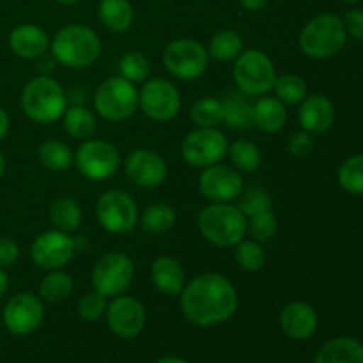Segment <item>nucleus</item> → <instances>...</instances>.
Listing matches in <instances>:
<instances>
[{"mask_svg":"<svg viewBox=\"0 0 363 363\" xmlns=\"http://www.w3.org/2000/svg\"><path fill=\"white\" fill-rule=\"evenodd\" d=\"M236 287L220 273H202L181 291V311L195 326H215L236 314Z\"/></svg>","mask_w":363,"mask_h":363,"instance_id":"1","label":"nucleus"},{"mask_svg":"<svg viewBox=\"0 0 363 363\" xmlns=\"http://www.w3.org/2000/svg\"><path fill=\"white\" fill-rule=\"evenodd\" d=\"M53 59L69 69H85L98 60L101 53L99 35L85 25H66L50 43Z\"/></svg>","mask_w":363,"mask_h":363,"instance_id":"2","label":"nucleus"},{"mask_svg":"<svg viewBox=\"0 0 363 363\" xmlns=\"http://www.w3.org/2000/svg\"><path fill=\"white\" fill-rule=\"evenodd\" d=\"M20 103L28 119L38 124H50L66 112L67 94L59 82L41 74L25 84Z\"/></svg>","mask_w":363,"mask_h":363,"instance_id":"3","label":"nucleus"},{"mask_svg":"<svg viewBox=\"0 0 363 363\" xmlns=\"http://www.w3.org/2000/svg\"><path fill=\"white\" fill-rule=\"evenodd\" d=\"M199 230L216 247H236L247 234V216L227 202H215L199 215Z\"/></svg>","mask_w":363,"mask_h":363,"instance_id":"4","label":"nucleus"},{"mask_svg":"<svg viewBox=\"0 0 363 363\" xmlns=\"http://www.w3.org/2000/svg\"><path fill=\"white\" fill-rule=\"evenodd\" d=\"M347 32L337 14H319L300 32V48L311 59H330L346 46Z\"/></svg>","mask_w":363,"mask_h":363,"instance_id":"5","label":"nucleus"},{"mask_svg":"<svg viewBox=\"0 0 363 363\" xmlns=\"http://www.w3.org/2000/svg\"><path fill=\"white\" fill-rule=\"evenodd\" d=\"M233 78L238 89L247 96H264L273 89L277 71L272 59L261 50L241 52L233 67Z\"/></svg>","mask_w":363,"mask_h":363,"instance_id":"6","label":"nucleus"},{"mask_svg":"<svg viewBox=\"0 0 363 363\" xmlns=\"http://www.w3.org/2000/svg\"><path fill=\"white\" fill-rule=\"evenodd\" d=\"M94 108L103 119L119 123L133 116L138 108V91L123 77L103 82L94 96Z\"/></svg>","mask_w":363,"mask_h":363,"instance_id":"7","label":"nucleus"},{"mask_svg":"<svg viewBox=\"0 0 363 363\" xmlns=\"http://www.w3.org/2000/svg\"><path fill=\"white\" fill-rule=\"evenodd\" d=\"M163 66L179 80H195L208 69L209 53L195 39H176L163 50Z\"/></svg>","mask_w":363,"mask_h":363,"instance_id":"8","label":"nucleus"},{"mask_svg":"<svg viewBox=\"0 0 363 363\" xmlns=\"http://www.w3.org/2000/svg\"><path fill=\"white\" fill-rule=\"evenodd\" d=\"M96 216L106 233L128 234L138 223L137 202L126 191L108 190L96 202Z\"/></svg>","mask_w":363,"mask_h":363,"instance_id":"9","label":"nucleus"},{"mask_svg":"<svg viewBox=\"0 0 363 363\" xmlns=\"http://www.w3.org/2000/svg\"><path fill=\"white\" fill-rule=\"evenodd\" d=\"M227 151H229V142L225 135L216 128H197L184 138L181 145L183 160L195 169L216 165L225 158Z\"/></svg>","mask_w":363,"mask_h":363,"instance_id":"10","label":"nucleus"},{"mask_svg":"<svg viewBox=\"0 0 363 363\" xmlns=\"http://www.w3.org/2000/svg\"><path fill=\"white\" fill-rule=\"evenodd\" d=\"M74 165L78 172L87 179H108L119 170L121 155L116 145L110 142L87 138L74 152Z\"/></svg>","mask_w":363,"mask_h":363,"instance_id":"11","label":"nucleus"},{"mask_svg":"<svg viewBox=\"0 0 363 363\" xmlns=\"http://www.w3.org/2000/svg\"><path fill=\"white\" fill-rule=\"evenodd\" d=\"M138 106L149 119L167 123L179 113L181 94L176 85L165 78H147L138 92Z\"/></svg>","mask_w":363,"mask_h":363,"instance_id":"12","label":"nucleus"},{"mask_svg":"<svg viewBox=\"0 0 363 363\" xmlns=\"http://www.w3.org/2000/svg\"><path fill=\"white\" fill-rule=\"evenodd\" d=\"M133 262L121 252L105 254L92 269V286L94 291L106 298L121 296L133 280Z\"/></svg>","mask_w":363,"mask_h":363,"instance_id":"13","label":"nucleus"},{"mask_svg":"<svg viewBox=\"0 0 363 363\" xmlns=\"http://www.w3.org/2000/svg\"><path fill=\"white\" fill-rule=\"evenodd\" d=\"M77 241L62 230H48L32 241L30 257L35 266L43 269H60L73 259Z\"/></svg>","mask_w":363,"mask_h":363,"instance_id":"14","label":"nucleus"},{"mask_svg":"<svg viewBox=\"0 0 363 363\" xmlns=\"http://www.w3.org/2000/svg\"><path fill=\"white\" fill-rule=\"evenodd\" d=\"M45 308L41 300L32 293H18L4 308V325L13 335H28L43 323Z\"/></svg>","mask_w":363,"mask_h":363,"instance_id":"15","label":"nucleus"},{"mask_svg":"<svg viewBox=\"0 0 363 363\" xmlns=\"http://www.w3.org/2000/svg\"><path fill=\"white\" fill-rule=\"evenodd\" d=\"M199 188L201 194L211 202H230L240 197L243 190V177L240 170L234 167L216 165L202 169L201 177H199Z\"/></svg>","mask_w":363,"mask_h":363,"instance_id":"16","label":"nucleus"},{"mask_svg":"<svg viewBox=\"0 0 363 363\" xmlns=\"http://www.w3.org/2000/svg\"><path fill=\"white\" fill-rule=\"evenodd\" d=\"M106 323L117 337L133 339L144 330L145 311L135 298L116 296L110 307H106Z\"/></svg>","mask_w":363,"mask_h":363,"instance_id":"17","label":"nucleus"},{"mask_svg":"<svg viewBox=\"0 0 363 363\" xmlns=\"http://www.w3.org/2000/svg\"><path fill=\"white\" fill-rule=\"evenodd\" d=\"M126 174L140 188H156L167 179V163L151 149H137L126 160Z\"/></svg>","mask_w":363,"mask_h":363,"instance_id":"18","label":"nucleus"},{"mask_svg":"<svg viewBox=\"0 0 363 363\" xmlns=\"http://www.w3.org/2000/svg\"><path fill=\"white\" fill-rule=\"evenodd\" d=\"M280 328L289 339L307 340L318 330V314L305 301H293L280 314Z\"/></svg>","mask_w":363,"mask_h":363,"instance_id":"19","label":"nucleus"},{"mask_svg":"<svg viewBox=\"0 0 363 363\" xmlns=\"http://www.w3.org/2000/svg\"><path fill=\"white\" fill-rule=\"evenodd\" d=\"M298 119H300L303 131H307V133H325L332 128L333 121H335V108L326 96H307L301 101Z\"/></svg>","mask_w":363,"mask_h":363,"instance_id":"20","label":"nucleus"},{"mask_svg":"<svg viewBox=\"0 0 363 363\" xmlns=\"http://www.w3.org/2000/svg\"><path fill=\"white\" fill-rule=\"evenodd\" d=\"M9 48L21 59H38L50 48V38L41 27L34 23H23L13 28L9 34Z\"/></svg>","mask_w":363,"mask_h":363,"instance_id":"21","label":"nucleus"},{"mask_svg":"<svg viewBox=\"0 0 363 363\" xmlns=\"http://www.w3.org/2000/svg\"><path fill=\"white\" fill-rule=\"evenodd\" d=\"M152 284L160 293L167 296H177L184 287V272L183 266L174 257H158L151 266Z\"/></svg>","mask_w":363,"mask_h":363,"instance_id":"22","label":"nucleus"},{"mask_svg":"<svg viewBox=\"0 0 363 363\" xmlns=\"http://www.w3.org/2000/svg\"><path fill=\"white\" fill-rule=\"evenodd\" d=\"M252 121H254V126L264 133H277L286 126V106L279 98L262 96L252 106Z\"/></svg>","mask_w":363,"mask_h":363,"instance_id":"23","label":"nucleus"},{"mask_svg":"<svg viewBox=\"0 0 363 363\" xmlns=\"http://www.w3.org/2000/svg\"><path fill=\"white\" fill-rule=\"evenodd\" d=\"M315 363H363V346L350 337H339L319 350Z\"/></svg>","mask_w":363,"mask_h":363,"instance_id":"24","label":"nucleus"},{"mask_svg":"<svg viewBox=\"0 0 363 363\" xmlns=\"http://www.w3.org/2000/svg\"><path fill=\"white\" fill-rule=\"evenodd\" d=\"M99 20L110 32H126L133 23V6L130 0H101L99 2Z\"/></svg>","mask_w":363,"mask_h":363,"instance_id":"25","label":"nucleus"},{"mask_svg":"<svg viewBox=\"0 0 363 363\" xmlns=\"http://www.w3.org/2000/svg\"><path fill=\"white\" fill-rule=\"evenodd\" d=\"M223 105V121L227 126L234 130H247L254 124L252 121V103L248 101V96L243 92H230L222 101Z\"/></svg>","mask_w":363,"mask_h":363,"instance_id":"26","label":"nucleus"},{"mask_svg":"<svg viewBox=\"0 0 363 363\" xmlns=\"http://www.w3.org/2000/svg\"><path fill=\"white\" fill-rule=\"evenodd\" d=\"M48 218L57 230H62V233L69 234L80 227L82 209L74 199L60 197L50 206Z\"/></svg>","mask_w":363,"mask_h":363,"instance_id":"27","label":"nucleus"},{"mask_svg":"<svg viewBox=\"0 0 363 363\" xmlns=\"http://www.w3.org/2000/svg\"><path fill=\"white\" fill-rule=\"evenodd\" d=\"M64 119V130L67 131L71 138L77 140H87L94 135L96 126V116L89 108L82 105H73L66 108L62 116Z\"/></svg>","mask_w":363,"mask_h":363,"instance_id":"28","label":"nucleus"},{"mask_svg":"<svg viewBox=\"0 0 363 363\" xmlns=\"http://www.w3.org/2000/svg\"><path fill=\"white\" fill-rule=\"evenodd\" d=\"M38 158L45 169L53 172H64L71 169L74 163V156L71 149L60 140H46L38 147Z\"/></svg>","mask_w":363,"mask_h":363,"instance_id":"29","label":"nucleus"},{"mask_svg":"<svg viewBox=\"0 0 363 363\" xmlns=\"http://www.w3.org/2000/svg\"><path fill=\"white\" fill-rule=\"evenodd\" d=\"M241 52H243V39L234 30H222L213 35L208 50L209 57L216 60H223V62L236 60Z\"/></svg>","mask_w":363,"mask_h":363,"instance_id":"30","label":"nucleus"},{"mask_svg":"<svg viewBox=\"0 0 363 363\" xmlns=\"http://www.w3.org/2000/svg\"><path fill=\"white\" fill-rule=\"evenodd\" d=\"M71 291H73V279H71L69 273L60 272V269L50 272L39 286V294H41L43 300L50 301V303L66 300Z\"/></svg>","mask_w":363,"mask_h":363,"instance_id":"31","label":"nucleus"},{"mask_svg":"<svg viewBox=\"0 0 363 363\" xmlns=\"http://www.w3.org/2000/svg\"><path fill=\"white\" fill-rule=\"evenodd\" d=\"M227 155L230 156V162H233V165L240 172H255L262 163V156L259 147L248 140H236L234 144H230Z\"/></svg>","mask_w":363,"mask_h":363,"instance_id":"32","label":"nucleus"},{"mask_svg":"<svg viewBox=\"0 0 363 363\" xmlns=\"http://www.w3.org/2000/svg\"><path fill=\"white\" fill-rule=\"evenodd\" d=\"M190 117L199 128H216L223 123L222 99L201 98L191 105Z\"/></svg>","mask_w":363,"mask_h":363,"instance_id":"33","label":"nucleus"},{"mask_svg":"<svg viewBox=\"0 0 363 363\" xmlns=\"http://www.w3.org/2000/svg\"><path fill=\"white\" fill-rule=\"evenodd\" d=\"M176 223V211L169 204H152L144 211L140 220L142 229L151 234H162L172 229Z\"/></svg>","mask_w":363,"mask_h":363,"instance_id":"34","label":"nucleus"},{"mask_svg":"<svg viewBox=\"0 0 363 363\" xmlns=\"http://www.w3.org/2000/svg\"><path fill=\"white\" fill-rule=\"evenodd\" d=\"M273 91H275L277 98L282 103H287V105L301 103L308 96L307 82L301 77H298V74H282V77H277L275 84H273Z\"/></svg>","mask_w":363,"mask_h":363,"instance_id":"35","label":"nucleus"},{"mask_svg":"<svg viewBox=\"0 0 363 363\" xmlns=\"http://www.w3.org/2000/svg\"><path fill=\"white\" fill-rule=\"evenodd\" d=\"M119 73L131 84H144L151 73V64L142 52H130L121 59Z\"/></svg>","mask_w":363,"mask_h":363,"instance_id":"36","label":"nucleus"},{"mask_svg":"<svg viewBox=\"0 0 363 363\" xmlns=\"http://www.w3.org/2000/svg\"><path fill=\"white\" fill-rule=\"evenodd\" d=\"M339 183L347 194L363 195V155L351 156L340 165Z\"/></svg>","mask_w":363,"mask_h":363,"instance_id":"37","label":"nucleus"},{"mask_svg":"<svg viewBox=\"0 0 363 363\" xmlns=\"http://www.w3.org/2000/svg\"><path fill=\"white\" fill-rule=\"evenodd\" d=\"M247 233L250 234L252 240L264 243L269 241L277 233V218L272 209L254 213L247 216Z\"/></svg>","mask_w":363,"mask_h":363,"instance_id":"38","label":"nucleus"},{"mask_svg":"<svg viewBox=\"0 0 363 363\" xmlns=\"http://www.w3.org/2000/svg\"><path fill=\"white\" fill-rule=\"evenodd\" d=\"M236 261L245 272L255 273L266 264V252L259 241H240L236 245Z\"/></svg>","mask_w":363,"mask_h":363,"instance_id":"39","label":"nucleus"},{"mask_svg":"<svg viewBox=\"0 0 363 363\" xmlns=\"http://www.w3.org/2000/svg\"><path fill=\"white\" fill-rule=\"evenodd\" d=\"M238 208L243 211L245 216H250L254 213L272 209V197L264 188L248 186L241 190L240 194V206Z\"/></svg>","mask_w":363,"mask_h":363,"instance_id":"40","label":"nucleus"},{"mask_svg":"<svg viewBox=\"0 0 363 363\" xmlns=\"http://www.w3.org/2000/svg\"><path fill=\"white\" fill-rule=\"evenodd\" d=\"M106 296H103L98 291L87 293L78 301V315L85 321H98L106 314Z\"/></svg>","mask_w":363,"mask_h":363,"instance_id":"41","label":"nucleus"},{"mask_svg":"<svg viewBox=\"0 0 363 363\" xmlns=\"http://www.w3.org/2000/svg\"><path fill=\"white\" fill-rule=\"evenodd\" d=\"M20 257V247L9 238H0V268H11Z\"/></svg>","mask_w":363,"mask_h":363,"instance_id":"42","label":"nucleus"},{"mask_svg":"<svg viewBox=\"0 0 363 363\" xmlns=\"http://www.w3.org/2000/svg\"><path fill=\"white\" fill-rule=\"evenodd\" d=\"M312 149H314V142H312L311 133L307 131H300V133H294L293 137L289 138V151L293 152L294 156H307L311 155Z\"/></svg>","mask_w":363,"mask_h":363,"instance_id":"43","label":"nucleus"},{"mask_svg":"<svg viewBox=\"0 0 363 363\" xmlns=\"http://www.w3.org/2000/svg\"><path fill=\"white\" fill-rule=\"evenodd\" d=\"M344 27L350 35L363 41V9H353L344 16Z\"/></svg>","mask_w":363,"mask_h":363,"instance_id":"44","label":"nucleus"},{"mask_svg":"<svg viewBox=\"0 0 363 363\" xmlns=\"http://www.w3.org/2000/svg\"><path fill=\"white\" fill-rule=\"evenodd\" d=\"M240 4L247 11H261L268 4V0H240Z\"/></svg>","mask_w":363,"mask_h":363,"instance_id":"45","label":"nucleus"},{"mask_svg":"<svg viewBox=\"0 0 363 363\" xmlns=\"http://www.w3.org/2000/svg\"><path fill=\"white\" fill-rule=\"evenodd\" d=\"M7 130H9V116H7L6 110L0 106V142H2L4 137L7 135Z\"/></svg>","mask_w":363,"mask_h":363,"instance_id":"46","label":"nucleus"},{"mask_svg":"<svg viewBox=\"0 0 363 363\" xmlns=\"http://www.w3.org/2000/svg\"><path fill=\"white\" fill-rule=\"evenodd\" d=\"M7 289H9V279H7L6 272H4V269L0 268V300H2V298L6 296Z\"/></svg>","mask_w":363,"mask_h":363,"instance_id":"47","label":"nucleus"},{"mask_svg":"<svg viewBox=\"0 0 363 363\" xmlns=\"http://www.w3.org/2000/svg\"><path fill=\"white\" fill-rule=\"evenodd\" d=\"M155 363H188V362L183 360V358H177V357H167V358H162V360H158Z\"/></svg>","mask_w":363,"mask_h":363,"instance_id":"48","label":"nucleus"},{"mask_svg":"<svg viewBox=\"0 0 363 363\" xmlns=\"http://www.w3.org/2000/svg\"><path fill=\"white\" fill-rule=\"evenodd\" d=\"M4 172H6V160H4L2 152H0V177L4 176Z\"/></svg>","mask_w":363,"mask_h":363,"instance_id":"49","label":"nucleus"},{"mask_svg":"<svg viewBox=\"0 0 363 363\" xmlns=\"http://www.w3.org/2000/svg\"><path fill=\"white\" fill-rule=\"evenodd\" d=\"M55 2H59V4H64V6H73V4H78V2H82V0H55Z\"/></svg>","mask_w":363,"mask_h":363,"instance_id":"50","label":"nucleus"},{"mask_svg":"<svg viewBox=\"0 0 363 363\" xmlns=\"http://www.w3.org/2000/svg\"><path fill=\"white\" fill-rule=\"evenodd\" d=\"M342 2H347V4H354V2H358V0H342Z\"/></svg>","mask_w":363,"mask_h":363,"instance_id":"51","label":"nucleus"}]
</instances>
